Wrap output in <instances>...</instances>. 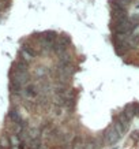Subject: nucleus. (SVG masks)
<instances>
[{
    "instance_id": "obj_2",
    "label": "nucleus",
    "mask_w": 139,
    "mask_h": 149,
    "mask_svg": "<svg viewBox=\"0 0 139 149\" xmlns=\"http://www.w3.org/2000/svg\"><path fill=\"white\" fill-rule=\"evenodd\" d=\"M22 93L25 96V99L27 100H38V95H40V92L37 91V88L34 85H27L22 91Z\"/></svg>"
},
{
    "instance_id": "obj_7",
    "label": "nucleus",
    "mask_w": 139,
    "mask_h": 149,
    "mask_svg": "<svg viewBox=\"0 0 139 149\" xmlns=\"http://www.w3.org/2000/svg\"><path fill=\"white\" fill-rule=\"evenodd\" d=\"M83 149H97L94 137H87L86 140H83Z\"/></svg>"
},
{
    "instance_id": "obj_10",
    "label": "nucleus",
    "mask_w": 139,
    "mask_h": 149,
    "mask_svg": "<svg viewBox=\"0 0 139 149\" xmlns=\"http://www.w3.org/2000/svg\"><path fill=\"white\" fill-rule=\"evenodd\" d=\"M112 6H119V7H127L131 3V0H112Z\"/></svg>"
},
{
    "instance_id": "obj_9",
    "label": "nucleus",
    "mask_w": 139,
    "mask_h": 149,
    "mask_svg": "<svg viewBox=\"0 0 139 149\" xmlns=\"http://www.w3.org/2000/svg\"><path fill=\"white\" fill-rule=\"evenodd\" d=\"M0 146H1V149H10L11 148V141H10V137H7V136L0 137Z\"/></svg>"
},
{
    "instance_id": "obj_14",
    "label": "nucleus",
    "mask_w": 139,
    "mask_h": 149,
    "mask_svg": "<svg viewBox=\"0 0 139 149\" xmlns=\"http://www.w3.org/2000/svg\"><path fill=\"white\" fill-rule=\"evenodd\" d=\"M135 115L139 118V103H135Z\"/></svg>"
},
{
    "instance_id": "obj_15",
    "label": "nucleus",
    "mask_w": 139,
    "mask_h": 149,
    "mask_svg": "<svg viewBox=\"0 0 139 149\" xmlns=\"http://www.w3.org/2000/svg\"><path fill=\"white\" fill-rule=\"evenodd\" d=\"M0 149H1V146H0Z\"/></svg>"
},
{
    "instance_id": "obj_12",
    "label": "nucleus",
    "mask_w": 139,
    "mask_h": 149,
    "mask_svg": "<svg viewBox=\"0 0 139 149\" xmlns=\"http://www.w3.org/2000/svg\"><path fill=\"white\" fill-rule=\"evenodd\" d=\"M37 72H38V75H45V74H46V68H45V67H40Z\"/></svg>"
},
{
    "instance_id": "obj_8",
    "label": "nucleus",
    "mask_w": 139,
    "mask_h": 149,
    "mask_svg": "<svg viewBox=\"0 0 139 149\" xmlns=\"http://www.w3.org/2000/svg\"><path fill=\"white\" fill-rule=\"evenodd\" d=\"M117 119H119V122H120L121 125H123V126H124L127 130H128V127H130V125H131V120L126 116V115H124V112H123V111H121V112L117 115Z\"/></svg>"
},
{
    "instance_id": "obj_6",
    "label": "nucleus",
    "mask_w": 139,
    "mask_h": 149,
    "mask_svg": "<svg viewBox=\"0 0 139 149\" xmlns=\"http://www.w3.org/2000/svg\"><path fill=\"white\" fill-rule=\"evenodd\" d=\"M112 15H113V18H120V17H126V15H127L126 7L112 6Z\"/></svg>"
},
{
    "instance_id": "obj_11",
    "label": "nucleus",
    "mask_w": 139,
    "mask_h": 149,
    "mask_svg": "<svg viewBox=\"0 0 139 149\" xmlns=\"http://www.w3.org/2000/svg\"><path fill=\"white\" fill-rule=\"evenodd\" d=\"M130 137H131V140H132V141H135V142H138V141H139V130L132 131Z\"/></svg>"
},
{
    "instance_id": "obj_5",
    "label": "nucleus",
    "mask_w": 139,
    "mask_h": 149,
    "mask_svg": "<svg viewBox=\"0 0 139 149\" xmlns=\"http://www.w3.org/2000/svg\"><path fill=\"white\" fill-rule=\"evenodd\" d=\"M112 126L115 127V130H116L117 133L120 134V136H123V134H124V133H126V131H127V129H126V127H124V126H123V125H121L120 122H119V119H117V115H115V116H113Z\"/></svg>"
},
{
    "instance_id": "obj_4",
    "label": "nucleus",
    "mask_w": 139,
    "mask_h": 149,
    "mask_svg": "<svg viewBox=\"0 0 139 149\" xmlns=\"http://www.w3.org/2000/svg\"><path fill=\"white\" fill-rule=\"evenodd\" d=\"M123 112H124V115H126L130 120H132V118L136 116V115H135V103L127 104L126 107H124V109H123Z\"/></svg>"
},
{
    "instance_id": "obj_1",
    "label": "nucleus",
    "mask_w": 139,
    "mask_h": 149,
    "mask_svg": "<svg viewBox=\"0 0 139 149\" xmlns=\"http://www.w3.org/2000/svg\"><path fill=\"white\" fill-rule=\"evenodd\" d=\"M102 137H104V142L105 145H113L116 144L117 141L121 138V136L115 130V127L111 125V126H108L102 133Z\"/></svg>"
},
{
    "instance_id": "obj_3",
    "label": "nucleus",
    "mask_w": 139,
    "mask_h": 149,
    "mask_svg": "<svg viewBox=\"0 0 139 149\" xmlns=\"http://www.w3.org/2000/svg\"><path fill=\"white\" fill-rule=\"evenodd\" d=\"M8 119L11 120V123H21L23 120L22 116H21V113L18 112V109H10V112H8Z\"/></svg>"
},
{
    "instance_id": "obj_13",
    "label": "nucleus",
    "mask_w": 139,
    "mask_h": 149,
    "mask_svg": "<svg viewBox=\"0 0 139 149\" xmlns=\"http://www.w3.org/2000/svg\"><path fill=\"white\" fill-rule=\"evenodd\" d=\"M63 149H75V148H74L72 142H68V144H64L63 145Z\"/></svg>"
}]
</instances>
